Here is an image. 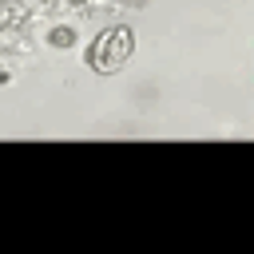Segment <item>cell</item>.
Listing matches in <instances>:
<instances>
[{
    "instance_id": "obj_1",
    "label": "cell",
    "mask_w": 254,
    "mask_h": 254,
    "mask_svg": "<svg viewBox=\"0 0 254 254\" xmlns=\"http://www.w3.org/2000/svg\"><path fill=\"white\" fill-rule=\"evenodd\" d=\"M131 52H135V36H131V28H107V32H99L95 36V44L87 48V67L91 71H119L127 60H131Z\"/></svg>"
},
{
    "instance_id": "obj_2",
    "label": "cell",
    "mask_w": 254,
    "mask_h": 254,
    "mask_svg": "<svg viewBox=\"0 0 254 254\" xmlns=\"http://www.w3.org/2000/svg\"><path fill=\"white\" fill-rule=\"evenodd\" d=\"M48 44H52V48H71V44H75V32H71V28H52V32H48Z\"/></svg>"
}]
</instances>
